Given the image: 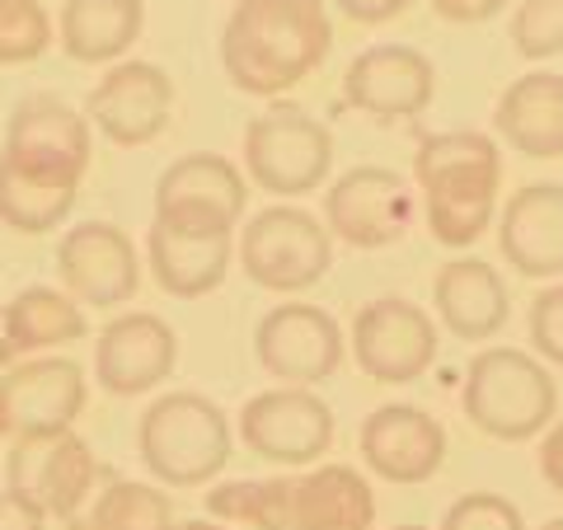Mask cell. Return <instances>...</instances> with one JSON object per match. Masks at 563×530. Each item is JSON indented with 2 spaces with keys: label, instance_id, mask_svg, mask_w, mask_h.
<instances>
[{
  "label": "cell",
  "instance_id": "1",
  "mask_svg": "<svg viewBox=\"0 0 563 530\" xmlns=\"http://www.w3.org/2000/svg\"><path fill=\"white\" fill-rule=\"evenodd\" d=\"M333 47L324 0H235L221 29V66L235 90L277 99L320 70Z\"/></svg>",
  "mask_w": 563,
  "mask_h": 530
},
{
  "label": "cell",
  "instance_id": "2",
  "mask_svg": "<svg viewBox=\"0 0 563 530\" xmlns=\"http://www.w3.org/2000/svg\"><path fill=\"white\" fill-rule=\"evenodd\" d=\"M207 517L250 530H372L376 493L352 465H320L287 479H235L211 488Z\"/></svg>",
  "mask_w": 563,
  "mask_h": 530
},
{
  "label": "cell",
  "instance_id": "3",
  "mask_svg": "<svg viewBox=\"0 0 563 530\" xmlns=\"http://www.w3.org/2000/svg\"><path fill=\"white\" fill-rule=\"evenodd\" d=\"M413 184L422 192L432 240L446 250H470L498 217L503 151L488 132L422 136L413 155Z\"/></svg>",
  "mask_w": 563,
  "mask_h": 530
},
{
  "label": "cell",
  "instance_id": "4",
  "mask_svg": "<svg viewBox=\"0 0 563 530\" xmlns=\"http://www.w3.org/2000/svg\"><path fill=\"white\" fill-rule=\"evenodd\" d=\"M461 409L493 441H536L559 422V385L531 352L484 347L461 380Z\"/></svg>",
  "mask_w": 563,
  "mask_h": 530
},
{
  "label": "cell",
  "instance_id": "5",
  "mask_svg": "<svg viewBox=\"0 0 563 530\" xmlns=\"http://www.w3.org/2000/svg\"><path fill=\"white\" fill-rule=\"evenodd\" d=\"M136 455L165 488H202L231 461V422L198 390H169L136 422Z\"/></svg>",
  "mask_w": 563,
  "mask_h": 530
},
{
  "label": "cell",
  "instance_id": "6",
  "mask_svg": "<svg viewBox=\"0 0 563 530\" xmlns=\"http://www.w3.org/2000/svg\"><path fill=\"white\" fill-rule=\"evenodd\" d=\"M333 169V136L296 103H268L244 128V174L277 198H306Z\"/></svg>",
  "mask_w": 563,
  "mask_h": 530
},
{
  "label": "cell",
  "instance_id": "7",
  "mask_svg": "<svg viewBox=\"0 0 563 530\" xmlns=\"http://www.w3.org/2000/svg\"><path fill=\"white\" fill-rule=\"evenodd\" d=\"M90 155H95L90 118L76 113L66 99L29 95V99L14 103L0 161L14 165L24 179L80 192L85 174H90Z\"/></svg>",
  "mask_w": 563,
  "mask_h": 530
},
{
  "label": "cell",
  "instance_id": "8",
  "mask_svg": "<svg viewBox=\"0 0 563 530\" xmlns=\"http://www.w3.org/2000/svg\"><path fill=\"white\" fill-rule=\"evenodd\" d=\"M240 268L263 291H306L333 268V235L301 207H268L240 231Z\"/></svg>",
  "mask_w": 563,
  "mask_h": 530
},
{
  "label": "cell",
  "instance_id": "9",
  "mask_svg": "<svg viewBox=\"0 0 563 530\" xmlns=\"http://www.w3.org/2000/svg\"><path fill=\"white\" fill-rule=\"evenodd\" d=\"M347 347L376 385H409L437 362V324L413 300L376 296L352 314Z\"/></svg>",
  "mask_w": 563,
  "mask_h": 530
},
{
  "label": "cell",
  "instance_id": "10",
  "mask_svg": "<svg viewBox=\"0 0 563 530\" xmlns=\"http://www.w3.org/2000/svg\"><path fill=\"white\" fill-rule=\"evenodd\" d=\"M235 432L258 461L296 470L333 446V409L306 385H277L244 404Z\"/></svg>",
  "mask_w": 563,
  "mask_h": 530
},
{
  "label": "cell",
  "instance_id": "11",
  "mask_svg": "<svg viewBox=\"0 0 563 530\" xmlns=\"http://www.w3.org/2000/svg\"><path fill=\"white\" fill-rule=\"evenodd\" d=\"M99 461L90 451V441L76 432H57V437H20L10 455V488L29 493L47 517H57L62 526L76 530L85 517V507L95 503V479H99Z\"/></svg>",
  "mask_w": 563,
  "mask_h": 530
},
{
  "label": "cell",
  "instance_id": "12",
  "mask_svg": "<svg viewBox=\"0 0 563 530\" xmlns=\"http://www.w3.org/2000/svg\"><path fill=\"white\" fill-rule=\"evenodd\" d=\"M244 198H250V184H244L240 165H231L225 155L192 151L155 179V221L184 225V231L235 235Z\"/></svg>",
  "mask_w": 563,
  "mask_h": 530
},
{
  "label": "cell",
  "instance_id": "13",
  "mask_svg": "<svg viewBox=\"0 0 563 530\" xmlns=\"http://www.w3.org/2000/svg\"><path fill=\"white\" fill-rule=\"evenodd\" d=\"M254 352H258V366L273 380L306 385L310 390V385L329 380L343 366L347 339L329 310L306 306V300H287V306H273L258 320Z\"/></svg>",
  "mask_w": 563,
  "mask_h": 530
},
{
  "label": "cell",
  "instance_id": "14",
  "mask_svg": "<svg viewBox=\"0 0 563 530\" xmlns=\"http://www.w3.org/2000/svg\"><path fill=\"white\" fill-rule=\"evenodd\" d=\"M413 221V192L385 165H357L324 192V225L333 240L352 250H385L399 244Z\"/></svg>",
  "mask_w": 563,
  "mask_h": 530
},
{
  "label": "cell",
  "instance_id": "15",
  "mask_svg": "<svg viewBox=\"0 0 563 530\" xmlns=\"http://www.w3.org/2000/svg\"><path fill=\"white\" fill-rule=\"evenodd\" d=\"M57 273L80 306L113 310L141 287V263L132 235L113 221H80L57 244Z\"/></svg>",
  "mask_w": 563,
  "mask_h": 530
},
{
  "label": "cell",
  "instance_id": "16",
  "mask_svg": "<svg viewBox=\"0 0 563 530\" xmlns=\"http://www.w3.org/2000/svg\"><path fill=\"white\" fill-rule=\"evenodd\" d=\"M357 451L366 470L385 484H428L446 461V428L418 404H380L362 418Z\"/></svg>",
  "mask_w": 563,
  "mask_h": 530
},
{
  "label": "cell",
  "instance_id": "17",
  "mask_svg": "<svg viewBox=\"0 0 563 530\" xmlns=\"http://www.w3.org/2000/svg\"><path fill=\"white\" fill-rule=\"evenodd\" d=\"M174 80L155 62H118L90 95H85V118L113 146H151L169 128Z\"/></svg>",
  "mask_w": 563,
  "mask_h": 530
},
{
  "label": "cell",
  "instance_id": "18",
  "mask_svg": "<svg viewBox=\"0 0 563 530\" xmlns=\"http://www.w3.org/2000/svg\"><path fill=\"white\" fill-rule=\"evenodd\" d=\"M437 95V70L409 43H376L343 70V99L380 122L418 118Z\"/></svg>",
  "mask_w": 563,
  "mask_h": 530
},
{
  "label": "cell",
  "instance_id": "19",
  "mask_svg": "<svg viewBox=\"0 0 563 530\" xmlns=\"http://www.w3.org/2000/svg\"><path fill=\"white\" fill-rule=\"evenodd\" d=\"M174 362H179V339L161 314L146 310L118 314L95 343V380L118 399L155 390L161 380H169Z\"/></svg>",
  "mask_w": 563,
  "mask_h": 530
},
{
  "label": "cell",
  "instance_id": "20",
  "mask_svg": "<svg viewBox=\"0 0 563 530\" xmlns=\"http://www.w3.org/2000/svg\"><path fill=\"white\" fill-rule=\"evenodd\" d=\"M85 371L70 357H33L0 376V399L14 441L20 437H57L85 409Z\"/></svg>",
  "mask_w": 563,
  "mask_h": 530
},
{
  "label": "cell",
  "instance_id": "21",
  "mask_svg": "<svg viewBox=\"0 0 563 530\" xmlns=\"http://www.w3.org/2000/svg\"><path fill=\"white\" fill-rule=\"evenodd\" d=\"M498 250L521 277H563V184H526L507 198Z\"/></svg>",
  "mask_w": 563,
  "mask_h": 530
},
{
  "label": "cell",
  "instance_id": "22",
  "mask_svg": "<svg viewBox=\"0 0 563 530\" xmlns=\"http://www.w3.org/2000/svg\"><path fill=\"white\" fill-rule=\"evenodd\" d=\"M493 132L526 161H563V76L526 70L493 103Z\"/></svg>",
  "mask_w": 563,
  "mask_h": 530
},
{
  "label": "cell",
  "instance_id": "23",
  "mask_svg": "<svg viewBox=\"0 0 563 530\" xmlns=\"http://www.w3.org/2000/svg\"><path fill=\"white\" fill-rule=\"evenodd\" d=\"M432 306L461 343H488L507 324V287L493 263L484 258H451L432 277Z\"/></svg>",
  "mask_w": 563,
  "mask_h": 530
},
{
  "label": "cell",
  "instance_id": "24",
  "mask_svg": "<svg viewBox=\"0 0 563 530\" xmlns=\"http://www.w3.org/2000/svg\"><path fill=\"white\" fill-rule=\"evenodd\" d=\"M146 254H151V273L155 281L179 296V300H198L207 291H217L235 258V235H211V231H184V225H165L151 221L146 235Z\"/></svg>",
  "mask_w": 563,
  "mask_h": 530
},
{
  "label": "cell",
  "instance_id": "25",
  "mask_svg": "<svg viewBox=\"0 0 563 530\" xmlns=\"http://www.w3.org/2000/svg\"><path fill=\"white\" fill-rule=\"evenodd\" d=\"M141 29H146V0H62L57 38L70 62H118Z\"/></svg>",
  "mask_w": 563,
  "mask_h": 530
},
{
  "label": "cell",
  "instance_id": "26",
  "mask_svg": "<svg viewBox=\"0 0 563 530\" xmlns=\"http://www.w3.org/2000/svg\"><path fill=\"white\" fill-rule=\"evenodd\" d=\"M10 320V339L20 352H43V347H62V343H80L90 324L85 310L76 306V296H66L57 287H24L20 296L5 306Z\"/></svg>",
  "mask_w": 563,
  "mask_h": 530
},
{
  "label": "cell",
  "instance_id": "27",
  "mask_svg": "<svg viewBox=\"0 0 563 530\" xmlns=\"http://www.w3.org/2000/svg\"><path fill=\"white\" fill-rule=\"evenodd\" d=\"M76 530H174V503L155 484H132L109 474V488L95 493Z\"/></svg>",
  "mask_w": 563,
  "mask_h": 530
},
{
  "label": "cell",
  "instance_id": "28",
  "mask_svg": "<svg viewBox=\"0 0 563 530\" xmlns=\"http://www.w3.org/2000/svg\"><path fill=\"white\" fill-rule=\"evenodd\" d=\"M76 192L70 188H52L38 179H24L14 165L0 161V221L20 235H47L70 217Z\"/></svg>",
  "mask_w": 563,
  "mask_h": 530
},
{
  "label": "cell",
  "instance_id": "29",
  "mask_svg": "<svg viewBox=\"0 0 563 530\" xmlns=\"http://www.w3.org/2000/svg\"><path fill=\"white\" fill-rule=\"evenodd\" d=\"M52 43V14L43 0H0V66L38 62Z\"/></svg>",
  "mask_w": 563,
  "mask_h": 530
},
{
  "label": "cell",
  "instance_id": "30",
  "mask_svg": "<svg viewBox=\"0 0 563 530\" xmlns=\"http://www.w3.org/2000/svg\"><path fill=\"white\" fill-rule=\"evenodd\" d=\"M512 47L526 62H544L563 52V0H521L512 10Z\"/></svg>",
  "mask_w": 563,
  "mask_h": 530
},
{
  "label": "cell",
  "instance_id": "31",
  "mask_svg": "<svg viewBox=\"0 0 563 530\" xmlns=\"http://www.w3.org/2000/svg\"><path fill=\"white\" fill-rule=\"evenodd\" d=\"M437 530H526V517L503 493H465V498H455L446 507Z\"/></svg>",
  "mask_w": 563,
  "mask_h": 530
},
{
  "label": "cell",
  "instance_id": "32",
  "mask_svg": "<svg viewBox=\"0 0 563 530\" xmlns=\"http://www.w3.org/2000/svg\"><path fill=\"white\" fill-rule=\"evenodd\" d=\"M531 343H536V357L550 362L563 371V281L559 287H544L531 300Z\"/></svg>",
  "mask_w": 563,
  "mask_h": 530
},
{
  "label": "cell",
  "instance_id": "33",
  "mask_svg": "<svg viewBox=\"0 0 563 530\" xmlns=\"http://www.w3.org/2000/svg\"><path fill=\"white\" fill-rule=\"evenodd\" d=\"M47 511L20 488H0V530H43Z\"/></svg>",
  "mask_w": 563,
  "mask_h": 530
},
{
  "label": "cell",
  "instance_id": "34",
  "mask_svg": "<svg viewBox=\"0 0 563 530\" xmlns=\"http://www.w3.org/2000/svg\"><path fill=\"white\" fill-rule=\"evenodd\" d=\"M428 5L451 24H484L493 14H503L512 0H428Z\"/></svg>",
  "mask_w": 563,
  "mask_h": 530
},
{
  "label": "cell",
  "instance_id": "35",
  "mask_svg": "<svg viewBox=\"0 0 563 530\" xmlns=\"http://www.w3.org/2000/svg\"><path fill=\"white\" fill-rule=\"evenodd\" d=\"M333 5H339L352 24H390L413 0H333Z\"/></svg>",
  "mask_w": 563,
  "mask_h": 530
},
{
  "label": "cell",
  "instance_id": "36",
  "mask_svg": "<svg viewBox=\"0 0 563 530\" xmlns=\"http://www.w3.org/2000/svg\"><path fill=\"white\" fill-rule=\"evenodd\" d=\"M540 479L563 498V418L540 441Z\"/></svg>",
  "mask_w": 563,
  "mask_h": 530
},
{
  "label": "cell",
  "instance_id": "37",
  "mask_svg": "<svg viewBox=\"0 0 563 530\" xmlns=\"http://www.w3.org/2000/svg\"><path fill=\"white\" fill-rule=\"evenodd\" d=\"M14 357H20V347L10 339V320H5V306H0V371H10Z\"/></svg>",
  "mask_w": 563,
  "mask_h": 530
},
{
  "label": "cell",
  "instance_id": "38",
  "mask_svg": "<svg viewBox=\"0 0 563 530\" xmlns=\"http://www.w3.org/2000/svg\"><path fill=\"white\" fill-rule=\"evenodd\" d=\"M174 530H221V526H217V521H202V517H198V521H184V526H174Z\"/></svg>",
  "mask_w": 563,
  "mask_h": 530
},
{
  "label": "cell",
  "instance_id": "39",
  "mask_svg": "<svg viewBox=\"0 0 563 530\" xmlns=\"http://www.w3.org/2000/svg\"><path fill=\"white\" fill-rule=\"evenodd\" d=\"M10 432V418H5V399H0V437Z\"/></svg>",
  "mask_w": 563,
  "mask_h": 530
},
{
  "label": "cell",
  "instance_id": "40",
  "mask_svg": "<svg viewBox=\"0 0 563 530\" xmlns=\"http://www.w3.org/2000/svg\"><path fill=\"white\" fill-rule=\"evenodd\" d=\"M540 530H563V517H554V521H544Z\"/></svg>",
  "mask_w": 563,
  "mask_h": 530
},
{
  "label": "cell",
  "instance_id": "41",
  "mask_svg": "<svg viewBox=\"0 0 563 530\" xmlns=\"http://www.w3.org/2000/svg\"><path fill=\"white\" fill-rule=\"evenodd\" d=\"M395 530H428V526H413V521H409V526H395Z\"/></svg>",
  "mask_w": 563,
  "mask_h": 530
}]
</instances>
